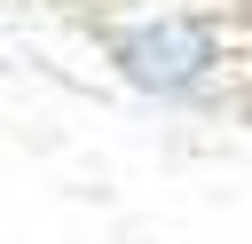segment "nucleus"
Segmentation results:
<instances>
[{"label": "nucleus", "instance_id": "f257e3e1", "mask_svg": "<svg viewBox=\"0 0 252 244\" xmlns=\"http://www.w3.org/2000/svg\"><path fill=\"white\" fill-rule=\"evenodd\" d=\"M126 71L142 79V87H189L205 63H213V39H205V24H150V31H126Z\"/></svg>", "mask_w": 252, "mask_h": 244}]
</instances>
